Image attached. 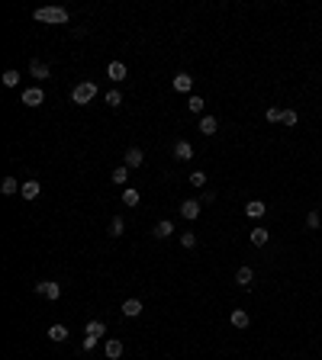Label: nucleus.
<instances>
[{
    "instance_id": "1",
    "label": "nucleus",
    "mask_w": 322,
    "mask_h": 360,
    "mask_svg": "<svg viewBox=\"0 0 322 360\" xmlns=\"http://www.w3.org/2000/svg\"><path fill=\"white\" fill-rule=\"evenodd\" d=\"M32 16H36V23H45V26H65L71 20L65 7H42V10H36Z\"/></svg>"
},
{
    "instance_id": "2",
    "label": "nucleus",
    "mask_w": 322,
    "mask_h": 360,
    "mask_svg": "<svg viewBox=\"0 0 322 360\" xmlns=\"http://www.w3.org/2000/svg\"><path fill=\"white\" fill-rule=\"evenodd\" d=\"M94 96H97V84H94V81H81V84H74V90H71V103L84 107V103L94 100Z\"/></svg>"
},
{
    "instance_id": "3",
    "label": "nucleus",
    "mask_w": 322,
    "mask_h": 360,
    "mask_svg": "<svg viewBox=\"0 0 322 360\" xmlns=\"http://www.w3.org/2000/svg\"><path fill=\"white\" fill-rule=\"evenodd\" d=\"M42 103H45V90H42V87L23 90V107H42Z\"/></svg>"
},
{
    "instance_id": "4",
    "label": "nucleus",
    "mask_w": 322,
    "mask_h": 360,
    "mask_svg": "<svg viewBox=\"0 0 322 360\" xmlns=\"http://www.w3.org/2000/svg\"><path fill=\"white\" fill-rule=\"evenodd\" d=\"M36 293L45 296V299H58V296H62V286L52 283V280H42V283H36Z\"/></svg>"
},
{
    "instance_id": "5",
    "label": "nucleus",
    "mask_w": 322,
    "mask_h": 360,
    "mask_svg": "<svg viewBox=\"0 0 322 360\" xmlns=\"http://www.w3.org/2000/svg\"><path fill=\"white\" fill-rule=\"evenodd\" d=\"M200 199H184V203H180V216L187 219V222H194V219H200Z\"/></svg>"
},
{
    "instance_id": "6",
    "label": "nucleus",
    "mask_w": 322,
    "mask_h": 360,
    "mask_svg": "<svg viewBox=\"0 0 322 360\" xmlns=\"http://www.w3.org/2000/svg\"><path fill=\"white\" fill-rule=\"evenodd\" d=\"M174 158H177V161H190V158H194V145H190L187 138L174 142Z\"/></svg>"
},
{
    "instance_id": "7",
    "label": "nucleus",
    "mask_w": 322,
    "mask_h": 360,
    "mask_svg": "<svg viewBox=\"0 0 322 360\" xmlns=\"http://www.w3.org/2000/svg\"><path fill=\"white\" fill-rule=\"evenodd\" d=\"M142 161H145L142 148H129V151L123 155V164H126V168H142Z\"/></svg>"
},
{
    "instance_id": "8",
    "label": "nucleus",
    "mask_w": 322,
    "mask_h": 360,
    "mask_svg": "<svg viewBox=\"0 0 322 360\" xmlns=\"http://www.w3.org/2000/svg\"><path fill=\"white\" fill-rule=\"evenodd\" d=\"M236 283H239L242 289H248L251 283H255V270H251V267H239V270H236Z\"/></svg>"
},
{
    "instance_id": "9",
    "label": "nucleus",
    "mask_w": 322,
    "mask_h": 360,
    "mask_svg": "<svg viewBox=\"0 0 322 360\" xmlns=\"http://www.w3.org/2000/svg\"><path fill=\"white\" fill-rule=\"evenodd\" d=\"M190 87H194V77H190V74H184V71L174 74V90H177V93H190Z\"/></svg>"
},
{
    "instance_id": "10",
    "label": "nucleus",
    "mask_w": 322,
    "mask_h": 360,
    "mask_svg": "<svg viewBox=\"0 0 322 360\" xmlns=\"http://www.w3.org/2000/svg\"><path fill=\"white\" fill-rule=\"evenodd\" d=\"M267 238H271V232H267L264 225L251 228V244H255V248H264V244H267Z\"/></svg>"
},
{
    "instance_id": "11",
    "label": "nucleus",
    "mask_w": 322,
    "mask_h": 360,
    "mask_svg": "<svg viewBox=\"0 0 322 360\" xmlns=\"http://www.w3.org/2000/svg\"><path fill=\"white\" fill-rule=\"evenodd\" d=\"M126 74H129V71H126L123 61H110V68H107V77H110V81H123Z\"/></svg>"
},
{
    "instance_id": "12",
    "label": "nucleus",
    "mask_w": 322,
    "mask_h": 360,
    "mask_svg": "<svg viewBox=\"0 0 322 360\" xmlns=\"http://www.w3.org/2000/svg\"><path fill=\"white\" fill-rule=\"evenodd\" d=\"M264 213H267V206L261 203V199H251V203H245V216H248V219H261Z\"/></svg>"
},
{
    "instance_id": "13",
    "label": "nucleus",
    "mask_w": 322,
    "mask_h": 360,
    "mask_svg": "<svg viewBox=\"0 0 322 360\" xmlns=\"http://www.w3.org/2000/svg\"><path fill=\"white\" fill-rule=\"evenodd\" d=\"M155 238H171V235H174V222H171V219H161V222L158 225H155Z\"/></svg>"
},
{
    "instance_id": "14",
    "label": "nucleus",
    "mask_w": 322,
    "mask_h": 360,
    "mask_svg": "<svg viewBox=\"0 0 322 360\" xmlns=\"http://www.w3.org/2000/svg\"><path fill=\"white\" fill-rule=\"evenodd\" d=\"M29 74L36 77V81H45V77H49V65H42L39 58H32L29 61Z\"/></svg>"
},
{
    "instance_id": "15",
    "label": "nucleus",
    "mask_w": 322,
    "mask_h": 360,
    "mask_svg": "<svg viewBox=\"0 0 322 360\" xmlns=\"http://www.w3.org/2000/svg\"><path fill=\"white\" fill-rule=\"evenodd\" d=\"M39 190H42V183L39 180H23V199H36L39 196Z\"/></svg>"
},
{
    "instance_id": "16",
    "label": "nucleus",
    "mask_w": 322,
    "mask_h": 360,
    "mask_svg": "<svg viewBox=\"0 0 322 360\" xmlns=\"http://www.w3.org/2000/svg\"><path fill=\"white\" fill-rule=\"evenodd\" d=\"M103 350H107V357H110V360H119V357H123V341H119V338H110Z\"/></svg>"
},
{
    "instance_id": "17",
    "label": "nucleus",
    "mask_w": 322,
    "mask_h": 360,
    "mask_svg": "<svg viewBox=\"0 0 322 360\" xmlns=\"http://www.w3.org/2000/svg\"><path fill=\"white\" fill-rule=\"evenodd\" d=\"M123 315H126V319L142 315V302H139V299H126V302H123Z\"/></svg>"
},
{
    "instance_id": "18",
    "label": "nucleus",
    "mask_w": 322,
    "mask_h": 360,
    "mask_svg": "<svg viewBox=\"0 0 322 360\" xmlns=\"http://www.w3.org/2000/svg\"><path fill=\"white\" fill-rule=\"evenodd\" d=\"M216 129H219L216 116H203V119H200V132H203V135H216Z\"/></svg>"
},
{
    "instance_id": "19",
    "label": "nucleus",
    "mask_w": 322,
    "mask_h": 360,
    "mask_svg": "<svg viewBox=\"0 0 322 360\" xmlns=\"http://www.w3.org/2000/svg\"><path fill=\"white\" fill-rule=\"evenodd\" d=\"M0 190H4V193H7V196H13V193H16V190H23V183H20V180H16V177H4V180H0Z\"/></svg>"
},
{
    "instance_id": "20",
    "label": "nucleus",
    "mask_w": 322,
    "mask_h": 360,
    "mask_svg": "<svg viewBox=\"0 0 322 360\" xmlns=\"http://www.w3.org/2000/svg\"><path fill=\"white\" fill-rule=\"evenodd\" d=\"M123 232H126L123 216H113V219H110V235H113V238H123Z\"/></svg>"
},
{
    "instance_id": "21",
    "label": "nucleus",
    "mask_w": 322,
    "mask_h": 360,
    "mask_svg": "<svg viewBox=\"0 0 322 360\" xmlns=\"http://www.w3.org/2000/svg\"><path fill=\"white\" fill-rule=\"evenodd\" d=\"M229 322L236 325V328H248V322H251V319H248V312H245V309H236V312L229 315Z\"/></svg>"
},
{
    "instance_id": "22",
    "label": "nucleus",
    "mask_w": 322,
    "mask_h": 360,
    "mask_svg": "<svg viewBox=\"0 0 322 360\" xmlns=\"http://www.w3.org/2000/svg\"><path fill=\"white\" fill-rule=\"evenodd\" d=\"M49 338L55 341V344H62V341H68V328H65V325H52V328H49Z\"/></svg>"
},
{
    "instance_id": "23",
    "label": "nucleus",
    "mask_w": 322,
    "mask_h": 360,
    "mask_svg": "<svg viewBox=\"0 0 322 360\" xmlns=\"http://www.w3.org/2000/svg\"><path fill=\"white\" fill-rule=\"evenodd\" d=\"M87 335H94V338H103V335H107V325H103V322H87Z\"/></svg>"
},
{
    "instance_id": "24",
    "label": "nucleus",
    "mask_w": 322,
    "mask_h": 360,
    "mask_svg": "<svg viewBox=\"0 0 322 360\" xmlns=\"http://www.w3.org/2000/svg\"><path fill=\"white\" fill-rule=\"evenodd\" d=\"M113 183H119V187H123V183L129 180V168H126V164H119V168L116 171H113V177H110Z\"/></svg>"
},
{
    "instance_id": "25",
    "label": "nucleus",
    "mask_w": 322,
    "mask_h": 360,
    "mask_svg": "<svg viewBox=\"0 0 322 360\" xmlns=\"http://www.w3.org/2000/svg\"><path fill=\"white\" fill-rule=\"evenodd\" d=\"M103 100H107V107H113V110L123 107V93H119V90H110L107 96H103Z\"/></svg>"
},
{
    "instance_id": "26",
    "label": "nucleus",
    "mask_w": 322,
    "mask_h": 360,
    "mask_svg": "<svg viewBox=\"0 0 322 360\" xmlns=\"http://www.w3.org/2000/svg\"><path fill=\"white\" fill-rule=\"evenodd\" d=\"M123 203H126V206H139V190L126 187V190H123Z\"/></svg>"
},
{
    "instance_id": "27",
    "label": "nucleus",
    "mask_w": 322,
    "mask_h": 360,
    "mask_svg": "<svg viewBox=\"0 0 322 360\" xmlns=\"http://www.w3.org/2000/svg\"><path fill=\"white\" fill-rule=\"evenodd\" d=\"M203 107H206L203 96H190V100H187V110H190V113H203Z\"/></svg>"
},
{
    "instance_id": "28",
    "label": "nucleus",
    "mask_w": 322,
    "mask_h": 360,
    "mask_svg": "<svg viewBox=\"0 0 322 360\" xmlns=\"http://www.w3.org/2000/svg\"><path fill=\"white\" fill-rule=\"evenodd\" d=\"M180 244L184 248H197V232H180Z\"/></svg>"
},
{
    "instance_id": "29",
    "label": "nucleus",
    "mask_w": 322,
    "mask_h": 360,
    "mask_svg": "<svg viewBox=\"0 0 322 360\" xmlns=\"http://www.w3.org/2000/svg\"><path fill=\"white\" fill-rule=\"evenodd\" d=\"M20 84V71H4V87H16Z\"/></svg>"
},
{
    "instance_id": "30",
    "label": "nucleus",
    "mask_w": 322,
    "mask_h": 360,
    "mask_svg": "<svg viewBox=\"0 0 322 360\" xmlns=\"http://www.w3.org/2000/svg\"><path fill=\"white\" fill-rule=\"evenodd\" d=\"M306 225H309V228H312V232H316V228H319V225H322V216H319V213H316V209H312V213H309V216H306Z\"/></svg>"
},
{
    "instance_id": "31",
    "label": "nucleus",
    "mask_w": 322,
    "mask_h": 360,
    "mask_svg": "<svg viewBox=\"0 0 322 360\" xmlns=\"http://www.w3.org/2000/svg\"><path fill=\"white\" fill-rule=\"evenodd\" d=\"M190 183H194V187H206V174L203 171H194V174H190Z\"/></svg>"
},
{
    "instance_id": "32",
    "label": "nucleus",
    "mask_w": 322,
    "mask_h": 360,
    "mask_svg": "<svg viewBox=\"0 0 322 360\" xmlns=\"http://www.w3.org/2000/svg\"><path fill=\"white\" fill-rule=\"evenodd\" d=\"M281 122H284V126H297V113H293V110H284Z\"/></svg>"
},
{
    "instance_id": "33",
    "label": "nucleus",
    "mask_w": 322,
    "mask_h": 360,
    "mask_svg": "<svg viewBox=\"0 0 322 360\" xmlns=\"http://www.w3.org/2000/svg\"><path fill=\"white\" fill-rule=\"evenodd\" d=\"M281 116H284V110H277V107L267 110V122H281Z\"/></svg>"
},
{
    "instance_id": "34",
    "label": "nucleus",
    "mask_w": 322,
    "mask_h": 360,
    "mask_svg": "<svg viewBox=\"0 0 322 360\" xmlns=\"http://www.w3.org/2000/svg\"><path fill=\"white\" fill-rule=\"evenodd\" d=\"M97 341H100V338H94V335H84V344H81V347H84V350H94V347H97Z\"/></svg>"
}]
</instances>
